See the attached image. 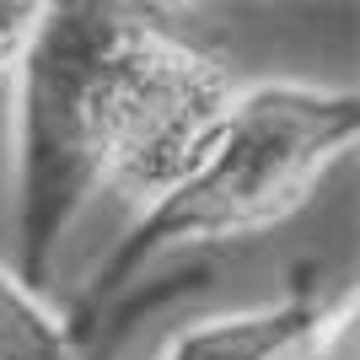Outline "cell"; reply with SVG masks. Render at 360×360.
Listing matches in <instances>:
<instances>
[{
	"label": "cell",
	"instance_id": "1",
	"mask_svg": "<svg viewBox=\"0 0 360 360\" xmlns=\"http://www.w3.org/2000/svg\"><path fill=\"white\" fill-rule=\"evenodd\" d=\"M167 22L146 6L65 0L44 6L16 65V280L49 285L65 231L91 199L113 188L129 146L146 70L167 44Z\"/></svg>",
	"mask_w": 360,
	"mask_h": 360
},
{
	"label": "cell",
	"instance_id": "5",
	"mask_svg": "<svg viewBox=\"0 0 360 360\" xmlns=\"http://www.w3.org/2000/svg\"><path fill=\"white\" fill-rule=\"evenodd\" d=\"M44 22V6H27V0H0V81L16 75L22 54H27L32 32Z\"/></svg>",
	"mask_w": 360,
	"mask_h": 360
},
{
	"label": "cell",
	"instance_id": "4",
	"mask_svg": "<svg viewBox=\"0 0 360 360\" xmlns=\"http://www.w3.org/2000/svg\"><path fill=\"white\" fill-rule=\"evenodd\" d=\"M0 360H91L70 317L54 312L44 290L22 285L11 264H0Z\"/></svg>",
	"mask_w": 360,
	"mask_h": 360
},
{
	"label": "cell",
	"instance_id": "2",
	"mask_svg": "<svg viewBox=\"0 0 360 360\" xmlns=\"http://www.w3.org/2000/svg\"><path fill=\"white\" fill-rule=\"evenodd\" d=\"M355 135L360 97L349 86L264 81L253 91H237L188 178L172 183L156 205H146L113 258L97 269L70 328L86 339L108 301H119L135 285V274L172 248L264 237L290 221L317 183L355 150Z\"/></svg>",
	"mask_w": 360,
	"mask_h": 360
},
{
	"label": "cell",
	"instance_id": "3",
	"mask_svg": "<svg viewBox=\"0 0 360 360\" xmlns=\"http://www.w3.org/2000/svg\"><path fill=\"white\" fill-rule=\"evenodd\" d=\"M345 328L349 301H323L312 274H290L285 296L172 333L156 360H328Z\"/></svg>",
	"mask_w": 360,
	"mask_h": 360
}]
</instances>
